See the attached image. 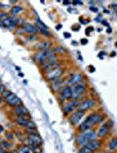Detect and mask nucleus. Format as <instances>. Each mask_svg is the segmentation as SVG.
<instances>
[{
    "instance_id": "obj_1",
    "label": "nucleus",
    "mask_w": 117,
    "mask_h": 153,
    "mask_svg": "<svg viewBox=\"0 0 117 153\" xmlns=\"http://www.w3.org/2000/svg\"><path fill=\"white\" fill-rule=\"evenodd\" d=\"M103 120H104V115L102 113H99V112L91 113L90 115L87 116L86 120L81 123V125L79 126V130L81 132V131L90 130L93 127H94L95 125L100 123Z\"/></svg>"
},
{
    "instance_id": "obj_2",
    "label": "nucleus",
    "mask_w": 117,
    "mask_h": 153,
    "mask_svg": "<svg viewBox=\"0 0 117 153\" xmlns=\"http://www.w3.org/2000/svg\"><path fill=\"white\" fill-rule=\"evenodd\" d=\"M96 137H97L96 131L90 129V130H87L81 131V133L78 135V136L76 137V143H77V144L79 146L81 147V146H85L89 141L95 139Z\"/></svg>"
},
{
    "instance_id": "obj_3",
    "label": "nucleus",
    "mask_w": 117,
    "mask_h": 153,
    "mask_svg": "<svg viewBox=\"0 0 117 153\" xmlns=\"http://www.w3.org/2000/svg\"><path fill=\"white\" fill-rule=\"evenodd\" d=\"M81 103V101L77 99H72L70 101H66L61 106V109L63 113L66 115L72 114V112L75 111V109H78V107Z\"/></svg>"
},
{
    "instance_id": "obj_4",
    "label": "nucleus",
    "mask_w": 117,
    "mask_h": 153,
    "mask_svg": "<svg viewBox=\"0 0 117 153\" xmlns=\"http://www.w3.org/2000/svg\"><path fill=\"white\" fill-rule=\"evenodd\" d=\"M65 73V69L62 67H57V68H54V69L51 70L49 72H46L44 74V77L47 81L51 82L53 81H55L57 79L62 77V75L64 74Z\"/></svg>"
},
{
    "instance_id": "obj_5",
    "label": "nucleus",
    "mask_w": 117,
    "mask_h": 153,
    "mask_svg": "<svg viewBox=\"0 0 117 153\" xmlns=\"http://www.w3.org/2000/svg\"><path fill=\"white\" fill-rule=\"evenodd\" d=\"M87 91V85L85 81H81L77 85L72 87V92H73V99L80 100L84 96V95Z\"/></svg>"
},
{
    "instance_id": "obj_6",
    "label": "nucleus",
    "mask_w": 117,
    "mask_h": 153,
    "mask_svg": "<svg viewBox=\"0 0 117 153\" xmlns=\"http://www.w3.org/2000/svg\"><path fill=\"white\" fill-rule=\"evenodd\" d=\"M14 122L18 126L25 129L36 128V124L31 120V116H16Z\"/></svg>"
},
{
    "instance_id": "obj_7",
    "label": "nucleus",
    "mask_w": 117,
    "mask_h": 153,
    "mask_svg": "<svg viewBox=\"0 0 117 153\" xmlns=\"http://www.w3.org/2000/svg\"><path fill=\"white\" fill-rule=\"evenodd\" d=\"M19 25V19L18 17L9 16L5 19L0 21V27L2 28H8V29H13L16 28Z\"/></svg>"
},
{
    "instance_id": "obj_8",
    "label": "nucleus",
    "mask_w": 117,
    "mask_h": 153,
    "mask_svg": "<svg viewBox=\"0 0 117 153\" xmlns=\"http://www.w3.org/2000/svg\"><path fill=\"white\" fill-rule=\"evenodd\" d=\"M53 55H55V53L53 52V50L52 49H48V50H41L36 53L33 56V60L36 61L37 63L41 64L43 61H45L46 59H48L49 57Z\"/></svg>"
},
{
    "instance_id": "obj_9",
    "label": "nucleus",
    "mask_w": 117,
    "mask_h": 153,
    "mask_svg": "<svg viewBox=\"0 0 117 153\" xmlns=\"http://www.w3.org/2000/svg\"><path fill=\"white\" fill-rule=\"evenodd\" d=\"M4 101L5 102V103L9 106V107H11L12 109L15 108V107H18V106L22 105L23 104L22 100H21L15 93H12V92H11L8 96H6L5 98H4Z\"/></svg>"
},
{
    "instance_id": "obj_10",
    "label": "nucleus",
    "mask_w": 117,
    "mask_h": 153,
    "mask_svg": "<svg viewBox=\"0 0 117 153\" xmlns=\"http://www.w3.org/2000/svg\"><path fill=\"white\" fill-rule=\"evenodd\" d=\"M96 100L94 98H90V99H85L84 101L81 102L80 105L78 107V110L81 111L86 112V110H89L90 109H92L93 107H94L96 105Z\"/></svg>"
},
{
    "instance_id": "obj_11",
    "label": "nucleus",
    "mask_w": 117,
    "mask_h": 153,
    "mask_svg": "<svg viewBox=\"0 0 117 153\" xmlns=\"http://www.w3.org/2000/svg\"><path fill=\"white\" fill-rule=\"evenodd\" d=\"M59 95L63 99V101H70L73 99V92H72V87L65 85L60 90H59Z\"/></svg>"
},
{
    "instance_id": "obj_12",
    "label": "nucleus",
    "mask_w": 117,
    "mask_h": 153,
    "mask_svg": "<svg viewBox=\"0 0 117 153\" xmlns=\"http://www.w3.org/2000/svg\"><path fill=\"white\" fill-rule=\"evenodd\" d=\"M84 80H85V77H84V75L82 74L76 73V74H73L70 76L69 79L66 82V84H67V86L73 87L77 85L78 83H80V82H81V81H84Z\"/></svg>"
},
{
    "instance_id": "obj_13",
    "label": "nucleus",
    "mask_w": 117,
    "mask_h": 153,
    "mask_svg": "<svg viewBox=\"0 0 117 153\" xmlns=\"http://www.w3.org/2000/svg\"><path fill=\"white\" fill-rule=\"evenodd\" d=\"M85 113H86V112L81 111V110H78V109H77L76 111L72 112V114L70 115L69 118H68L69 122L73 126L77 125L79 122H80V121L82 119V117L85 116Z\"/></svg>"
},
{
    "instance_id": "obj_14",
    "label": "nucleus",
    "mask_w": 117,
    "mask_h": 153,
    "mask_svg": "<svg viewBox=\"0 0 117 153\" xmlns=\"http://www.w3.org/2000/svg\"><path fill=\"white\" fill-rule=\"evenodd\" d=\"M64 83H65V78L62 76V77L57 79L55 81H51V89L54 93L59 92V90L64 87Z\"/></svg>"
},
{
    "instance_id": "obj_15",
    "label": "nucleus",
    "mask_w": 117,
    "mask_h": 153,
    "mask_svg": "<svg viewBox=\"0 0 117 153\" xmlns=\"http://www.w3.org/2000/svg\"><path fill=\"white\" fill-rule=\"evenodd\" d=\"M12 113L16 116H30V113L28 111V109L23 104L13 108L12 109Z\"/></svg>"
},
{
    "instance_id": "obj_16",
    "label": "nucleus",
    "mask_w": 117,
    "mask_h": 153,
    "mask_svg": "<svg viewBox=\"0 0 117 153\" xmlns=\"http://www.w3.org/2000/svg\"><path fill=\"white\" fill-rule=\"evenodd\" d=\"M26 139L29 143L33 144L35 145H39L41 146L43 144V140H42L41 136H39V134H28L26 135Z\"/></svg>"
},
{
    "instance_id": "obj_17",
    "label": "nucleus",
    "mask_w": 117,
    "mask_h": 153,
    "mask_svg": "<svg viewBox=\"0 0 117 153\" xmlns=\"http://www.w3.org/2000/svg\"><path fill=\"white\" fill-rule=\"evenodd\" d=\"M101 144H102L101 141L99 140V139H97V138H95V139L89 141V142L87 143L85 146H86L89 150H92L93 152H95L96 150H100V147H101Z\"/></svg>"
},
{
    "instance_id": "obj_18",
    "label": "nucleus",
    "mask_w": 117,
    "mask_h": 153,
    "mask_svg": "<svg viewBox=\"0 0 117 153\" xmlns=\"http://www.w3.org/2000/svg\"><path fill=\"white\" fill-rule=\"evenodd\" d=\"M62 67V62L60 60H54V61H53V62H50L49 64L45 65V66L40 67V68H41V70L44 72V74H45V73L49 72L51 70H53V69H54V68H57V67Z\"/></svg>"
},
{
    "instance_id": "obj_19",
    "label": "nucleus",
    "mask_w": 117,
    "mask_h": 153,
    "mask_svg": "<svg viewBox=\"0 0 117 153\" xmlns=\"http://www.w3.org/2000/svg\"><path fill=\"white\" fill-rule=\"evenodd\" d=\"M109 131H110V128H109L107 123H103L99 127L97 132H96V135H97L98 137H100V138H103L105 136H107L108 135Z\"/></svg>"
},
{
    "instance_id": "obj_20",
    "label": "nucleus",
    "mask_w": 117,
    "mask_h": 153,
    "mask_svg": "<svg viewBox=\"0 0 117 153\" xmlns=\"http://www.w3.org/2000/svg\"><path fill=\"white\" fill-rule=\"evenodd\" d=\"M22 29L23 31H25V32L31 34V35H33V34L38 33V29H37V26H34V25H31V24H28V23H25L22 25Z\"/></svg>"
},
{
    "instance_id": "obj_21",
    "label": "nucleus",
    "mask_w": 117,
    "mask_h": 153,
    "mask_svg": "<svg viewBox=\"0 0 117 153\" xmlns=\"http://www.w3.org/2000/svg\"><path fill=\"white\" fill-rule=\"evenodd\" d=\"M23 11H24V8H23L21 5H14L13 7L11 9L10 12H11V16L17 17L18 15H19Z\"/></svg>"
},
{
    "instance_id": "obj_22",
    "label": "nucleus",
    "mask_w": 117,
    "mask_h": 153,
    "mask_svg": "<svg viewBox=\"0 0 117 153\" xmlns=\"http://www.w3.org/2000/svg\"><path fill=\"white\" fill-rule=\"evenodd\" d=\"M51 46V42L50 41H42L40 43L36 46V47H38L37 49H39V50H48L50 49Z\"/></svg>"
},
{
    "instance_id": "obj_23",
    "label": "nucleus",
    "mask_w": 117,
    "mask_h": 153,
    "mask_svg": "<svg viewBox=\"0 0 117 153\" xmlns=\"http://www.w3.org/2000/svg\"><path fill=\"white\" fill-rule=\"evenodd\" d=\"M18 151L19 153H33L30 148L25 144H20L18 146Z\"/></svg>"
},
{
    "instance_id": "obj_24",
    "label": "nucleus",
    "mask_w": 117,
    "mask_h": 153,
    "mask_svg": "<svg viewBox=\"0 0 117 153\" xmlns=\"http://www.w3.org/2000/svg\"><path fill=\"white\" fill-rule=\"evenodd\" d=\"M0 145H1V147L3 148V150H11V148H12V144H11V142L8 141V140H2L0 142Z\"/></svg>"
},
{
    "instance_id": "obj_25",
    "label": "nucleus",
    "mask_w": 117,
    "mask_h": 153,
    "mask_svg": "<svg viewBox=\"0 0 117 153\" xmlns=\"http://www.w3.org/2000/svg\"><path fill=\"white\" fill-rule=\"evenodd\" d=\"M108 149L110 150H115L117 149V137H113L108 144Z\"/></svg>"
},
{
    "instance_id": "obj_26",
    "label": "nucleus",
    "mask_w": 117,
    "mask_h": 153,
    "mask_svg": "<svg viewBox=\"0 0 117 153\" xmlns=\"http://www.w3.org/2000/svg\"><path fill=\"white\" fill-rule=\"evenodd\" d=\"M53 50L55 54L56 53H58V54H65V53H67V50L62 47V46H57V47H55Z\"/></svg>"
},
{
    "instance_id": "obj_27",
    "label": "nucleus",
    "mask_w": 117,
    "mask_h": 153,
    "mask_svg": "<svg viewBox=\"0 0 117 153\" xmlns=\"http://www.w3.org/2000/svg\"><path fill=\"white\" fill-rule=\"evenodd\" d=\"M78 153H94L91 150H89L86 146H81L78 150Z\"/></svg>"
},
{
    "instance_id": "obj_28",
    "label": "nucleus",
    "mask_w": 117,
    "mask_h": 153,
    "mask_svg": "<svg viewBox=\"0 0 117 153\" xmlns=\"http://www.w3.org/2000/svg\"><path fill=\"white\" fill-rule=\"evenodd\" d=\"M5 137H6V140H8L10 142H12L14 140V135L12 132H11V131H7V132H5Z\"/></svg>"
},
{
    "instance_id": "obj_29",
    "label": "nucleus",
    "mask_w": 117,
    "mask_h": 153,
    "mask_svg": "<svg viewBox=\"0 0 117 153\" xmlns=\"http://www.w3.org/2000/svg\"><path fill=\"white\" fill-rule=\"evenodd\" d=\"M25 133H26V135H28V134H37L38 133L37 128H28V129H25Z\"/></svg>"
},
{
    "instance_id": "obj_30",
    "label": "nucleus",
    "mask_w": 117,
    "mask_h": 153,
    "mask_svg": "<svg viewBox=\"0 0 117 153\" xmlns=\"http://www.w3.org/2000/svg\"><path fill=\"white\" fill-rule=\"evenodd\" d=\"M11 93V92L10 91V90H8V89H6V90H4V91L3 93L1 94V95H2V96H3L4 98H5L6 96H8V95H10Z\"/></svg>"
},
{
    "instance_id": "obj_31",
    "label": "nucleus",
    "mask_w": 117,
    "mask_h": 153,
    "mask_svg": "<svg viewBox=\"0 0 117 153\" xmlns=\"http://www.w3.org/2000/svg\"><path fill=\"white\" fill-rule=\"evenodd\" d=\"M106 123L108 124V126L109 128H111V127H113V126H114V122H113V121H112V120H108V121Z\"/></svg>"
},
{
    "instance_id": "obj_32",
    "label": "nucleus",
    "mask_w": 117,
    "mask_h": 153,
    "mask_svg": "<svg viewBox=\"0 0 117 153\" xmlns=\"http://www.w3.org/2000/svg\"><path fill=\"white\" fill-rule=\"evenodd\" d=\"M4 90H6L5 86H4V84H1V85H0V93L2 94V93H3V92L4 91Z\"/></svg>"
},
{
    "instance_id": "obj_33",
    "label": "nucleus",
    "mask_w": 117,
    "mask_h": 153,
    "mask_svg": "<svg viewBox=\"0 0 117 153\" xmlns=\"http://www.w3.org/2000/svg\"><path fill=\"white\" fill-rule=\"evenodd\" d=\"M87 42H88V40H87L86 39H81V44H82V45H86V44H87Z\"/></svg>"
},
{
    "instance_id": "obj_34",
    "label": "nucleus",
    "mask_w": 117,
    "mask_h": 153,
    "mask_svg": "<svg viewBox=\"0 0 117 153\" xmlns=\"http://www.w3.org/2000/svg\"><path fill=\"white\" fill-rule=\"evenodd\" d=\"M93 30H94V28H93L92 26H89V27H88V28H87V29L86 30V33L88 34V33L90 32H92Z\"/></svg>"
},
{
    "instance_id": "obj_35",
    "label": "nucleus",
    "mask_w": 117,
    "mask_h": 153,
    "mask_svg": "<svg viewBox=\"0 0 117 153\" xmlns=\"http://www.w3.org/2000/svg\"><path fill=\"white\" fill-rule=\"evenodd\" d=\"M90 11H94V12H97L98 11V9L96 8V7H93V6H90Z\"/></svg>"
},
{
    "instance_id": "obj_36",
    "label": "nucleus",
    "mask_w": 117,
    "mask_h": 153,
    "mask_svg": "<svg viewBox=\"0 0 117 153\" xmlns=\"http://www.w3.org/2000/svg\"><path fill=\"white\" fill-rule=\"evenodd\" d=\"M64 37L66 38V39H69L70 37H71V34H70L69 32H65V33H64Z\"/></svg>"
},
{
    "instance_id": "obj_37",
    "label": "nucleus",
    "mask_w": 117,
    "mask_h": 153,
    "mask_svg": "<svg viewBox=\"0 0 117 153\" xmlns=\"http://www.w3.org/2000/svg\"><path fill=\"white\" fill-rule=\"evenodd\" d=\"M4 128L3 125H1V124H0V134L4 133Z\"/></svg>"
},
{
    "instance_id": "obj_38",
    "label": "nucleus",
    "mask_w": 117,
    "mask_h": 153,
    "mask_svg": "<svg viewBox=\"0 0 117 153\" xmlns=\"http://www.w3.org/2000/svg\"><path fill=\"white\" fill-rule=\"evenodd\" d=\"M62 27L61 25H57V26H56V30H60Z\"/></svg>"
},
{
    "instance_id": "obj_39",
    "label": "nucleus",
    "mask_w": 117,
    "mask_h": 153,
    "mask_svg": "<svg viewBox=\"0 0 117 153\" xmlns=\"http://www.w3.org/2000/svg\"><path fill=\"white\" fill-rule=\"evenodd\" d=\"M10 153H19V152H18V150L16 149V150H11V151H10Z\"/></svg>"
},
{
    "instance_id": "obj_40",
    "label": "nucleus",
    "mask_w": 117,
    "mask_h": 153,
    "mask_svg": "<svg viewBox=\"0 0 117 153\" xmlns=\"http://www.w3.org/2000/svg\"><path fill=\"white\" fill-rule=\"evenodd\" d=\"M3 101H4V97L1 95H0V104L3 102Z\"/></svg>"
},
{
    "instance_id": "obj_41",
    "label": "nucleus",
    "mask_w": 117,
    "mask_h": 153,
    "mask_svg": "<svg viewBox=\"0 0 117 153\" xmlns=\"http://www.w3.org/2000/svg\"><path fill=\"white\" fill-rule=\"evenodd\" d=\"M18 76H19V77H24V76H25V74H22V73H19V74H18Z\"/></svg>"
},
{
    "instance_id": "obj_42",
    "label": "nucleus",
    "mask_w": 117,
    "mask_h": 153,
    "mask_svg": "<svg viewBox=\"0 0 117 153\" xmlns=\"http://www.w3.org/2000/svg\"><path fill=\"white\" fill-rule=\"evenodd\" d=\"M111 32H112V30H111V29H110V28H108V29L107 30V32H108V33H110Z\"/></svg>"
},
{
    "instance_id": "obj_43",
    "label": "nucleus",
    "mask_w": 117,
    "mask_h": 153,
    "mask_svg": "<svg viewBox=\"0 0 117 153\" xmlns=\"http://www.w3.org/2000/svg\"><path fill=\"white\" fill-rule=\"evenodd\" d=\"M15 68H16V70H18V71H20V70H21V68H20L19 67H17V66H16V67H15Z\"/></svg>"
},
{
    "instance_id": "obj_44",
    "label": "nucleus",
    "mask_w": 117,
    "mask_h": 153,
    "mask_svg": "<svg viewBox=\"0 0 117 153\" xmlns=\"http://www.w3.org/2000/svg\"><path fill=\"white\" fill-rule=\"evenodd\" d=\"M1 153H10V152H7V150H2V152H1Z\"/></svg>"
},
{
    "instance_id": "obj_45",
    "label": "nucleus",
    "mask_w": 117,
    "mask_h": 153,
    "mask_svg": "<svg viewBox=\"0 0 117 153\" xmlns=\"http://www.w3.org/2000/svg\"><path fill=\"white\" fill-rule=\"evenodd\" d=\"M102 24H103V25H108V23H107L106 21H102Z\"/></svg>"
},
{
    "instance_id": "obj_46",
    "label": "nucleus",
    "mask_w": 117,
    "mask_h": 153,
    "mask_svg": "<svg viewBox=\"0 0 117 153\" xmlns=\"http://www.w3.org/2000/svg\"><path fill=\"white\" fill-rule=\"evenodd\" d=\"M63 4H64V5H69L70 2H64V3H63Z\"/></svg>"
},
{
    "instance_id": "obj_47",
    "label": "nucleus",
    "mask_w": 117,
    "mask_h": 153,
    "mask_svg": "<svg viewBox=\"0 0 117 153\" xmlns=\"http://www.w3.org/2000/svg\"><path fill=\"white\" fill-rule=\"evenodd\" d=\"M115 55H116V53H112V55L111 56H115Z\"/></svg>"
},
{
    "instance_id": "obj_48",
    "label": "nucleus",
    "mask_w": 117,
    "mask_h": 153,
    "mask_svg": "<svg viewBox=\"0 0 117 153\" xmlns=\"http://www.w3.org/2000/svg\"><path fill=\"white\" fill-rule=\"evenodd\" d=\"M1 84H3V82H2V80L0 79V85H1Z\"/></svg>"
},
{
    "instance_id": "obj_49",
    "label": "nucleus",
    "mask_w": 117,
    "mask_h": 153,
    "mask_svg": "<svg viewBox=\"0 0 117 153\" xmlns=\"http://www.w3.org/2000/svg\"><path fill=\"white\" fill-rule=\"evenodd\" d=\"M115 46H117V42H116V43H115Z\"/></svg>"
},
{
    "instance_id": "obj_50",
    "label": "nucleus",
    "mask_w": 117,
    "mask_h": 153,
    "mask_svg": "<svg viewBox=\"0 0 117 153\" xmlns=\"http://www.w3.org/2000/svg\"></svg>"
}]
</instances>
